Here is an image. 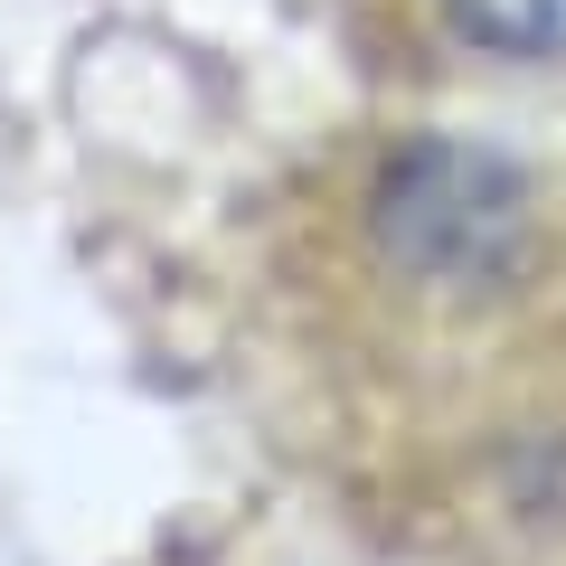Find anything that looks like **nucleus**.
<instances>
[{"label": "nucleus", "instance_id": "obj_2", "mask_svg": "<svg viewBox=\"0 0 566 566\" xmlns=\"http://www.w3.org/2000/svg\"><path fill=\"white\" fill-rule=\"evenodd\" d=\"M444 20L491 57H566V0H444Z\"/></svg>", "mask_w": 566, "mask_h": 566}, {"label": "nucleus", "instance_id": "obj_1", "mask_svg": "<svg viewBox=\"0 0 566 566\" xmlns=\"http://www.w3.org/2000/svg\"><path fill=\"white\" fill-rule=\"evenodd\" d=\"M387 245L424 274H491L520 237V180L482 151H416L387 170Z\"/></svg>", "mask_w": 566, "mask_h": 566}]
</instances>
